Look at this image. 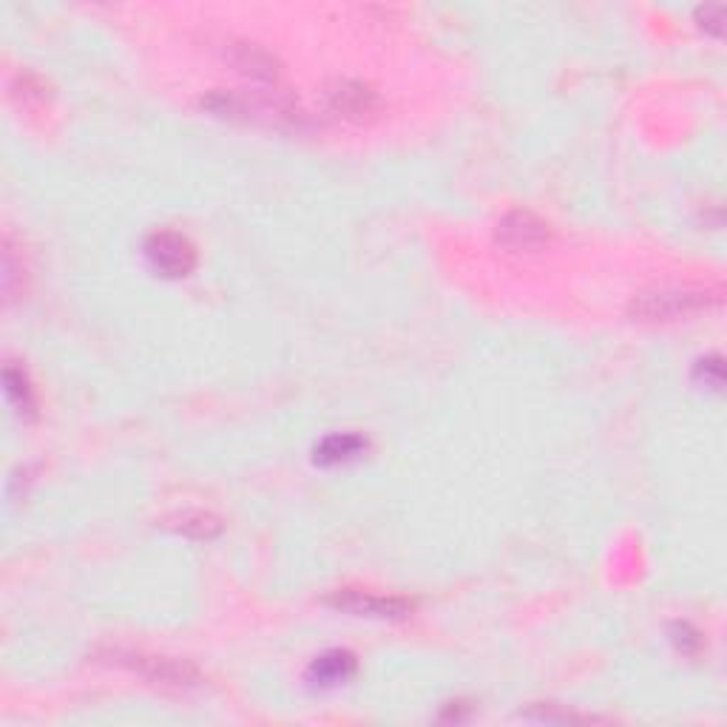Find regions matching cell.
Wrapping results in <instances>:
<instances>
[{"label": "cell", "mask_w": 727, "mask_h": 727, "mask_svg": "<svg viewBox=\"0 0 727 727\" xmlns=\"http://www.w3.org/2000/svg\"><path fill=\"white\" fill-rule=\"evenodd\" d=\"M719 302L722 295L716 290L671 288L637 295L631 313L639 322H673V318H685L693 316V313H702V310L719 307Z\"/></svg>", "instance_id": "6da1fadb"}, {"label": "cell", "mask_w": 727, "mask_h": 727, "mask_svg": "<svg viewBox=\"0 0 727 727\" xmlns=\"http://www.w3.org/2000/svg\"><path fill=\"white\" fill-rule=\"evenodd\" d=\"M145 256L152 261V268L159 270L168 279H182L197 268V247L191 239L177 231H159L145 242Z\"/></svg>", "instance_id": "7a4b0ae2"}, {"label": "cell", "mask_w": 727, "mask_h": 727, "mask_svg": "<svg viewBox=\"0 0 727 727\" xmlns=\"http://www.w3.org/2000/svg\"><path fill=\"white\" fill-rule=\"evenodd\" d=\"M125 668L137 671L145 680L157 682V685L168 687H191L200 685V671L191 666V662H182V659L171 657H145V653H125V659H120Z\"/></svg>", "instance_id": "3957f363"}, {"label": "cell", "mask_w": 727, "mask_h": 727, "mask_svg": "<svg viewBox=\"0 0 727 727\" xmlns=\"http://www.w3.org/2000/svg\"><path fill=\"white\" fill-rule=\"evenodd\" d=\"M549 225L528 211L506 213L497 225V242L512 250H540L543 245H549Z\"/></svg>", "instance_id": "277c9868"}, {"label": "cell", "mask_w": 727, "mask_h": 727, "mask_svg": "<svg viewBox=\"0 0 727 727\" xmlns=\"http://www.w3.org/2000/svg\"><path fill=\"white\" fill-rule=\"evenodd\" d=\"M333 608L356 614V617H406L412 611V603L401 597H378V594H367V591H338L327 600Z\"/></svg>", "instance_id": "5b68a950"}, {"label": "cell", "mask_w": 727, "mask_h": 727, "mask_svg": "<svg viewBox=\"0 0 727 727\" xmlns=\"http://www.w3.org/2000/svg\"><path fill=\"white\" fill-rule=\"evenodd\" d=\"M327 94H329V105H333L338 114H344V118L350 120H367L378 111V94L370 89V86H363V82L342 80L336 82Z\"/></svg>", "instance_id": "8992f818"}, {"label": "cell", "mask_w": 727, "mask_h": 727, "mask_svg": "<svg viewBox=\"0 0 727 727\" xmlns=\"http://www.w3.org/2000/svg\"><path fill=\"white\" fill-rule=\"evenodd\" d=\"M231 60L239 66V71L250 77H265V80H273L276 77V60L268 55V52H261V48L250 46V43H242V46L234 48V55Z\"/></svg>", "instance_id": "52a82bcc"}, {"label": "cell", "mask_w": 727, "mask_h": 727, "mask_svg": "<svg viewBox=\"0 0 727 727\" xmlns=\"http://www.w3.org/2000/svg\"><path fill=\"white\" fill-rule=\"evenodd\" d=\"M353 671H356V659L350 657V653H327V657H322L313 666V673H316V680L322 682V685H338V682H344L347 676H353Z\"/></svg>", "instance_id": "ba28073f"}, {"label": "cell", "mask_w": 727, "mask_h": 727, "mask_svg": "<svg viewBox=\"0 0 727 727\" xmlns=\"http://www.w3.org/2000/svg\"><path fill=\"white\" fill-rule=\"evenodd\" d=\"M174 528L186 537L211 540V537H216L222 532V523L220 517L208 515V512H182V515L177 517V523H174Z\"/></svg>", "instance_id": "9c48e42d"}, {"label": "cell", "mask_w": 727, "mask_h": 727, "mask_svg": "<svg viewBox=\"0 0 727 727\" xmlns=\"http://www.w3.org/2000/svg\"><path fill=\"white\" fill-rule=\"evenodd\" d=\"M363 446L361 438H356V435H344V438H327L324 440V446L318 449V458L322 460H347L350 455H356L358 449Z\"/></svg>", "instance_id": "30bf717a"}, {"label": "cell", "mask_w": 727, "mask_h": 727, "mask_svg": "<svg viewBox=\"0 0 727 727\" xmlns=\"http://www.w3.org/2000/svg\"><path fill=\"white\" fill-rule=\"evenodd\" d=\"M722 18H725V7L722 3H707V7L700 9V21L707 32H714V35H722Z\"/></svg>", "instance_id": "8fae6325"}]
</instances>
